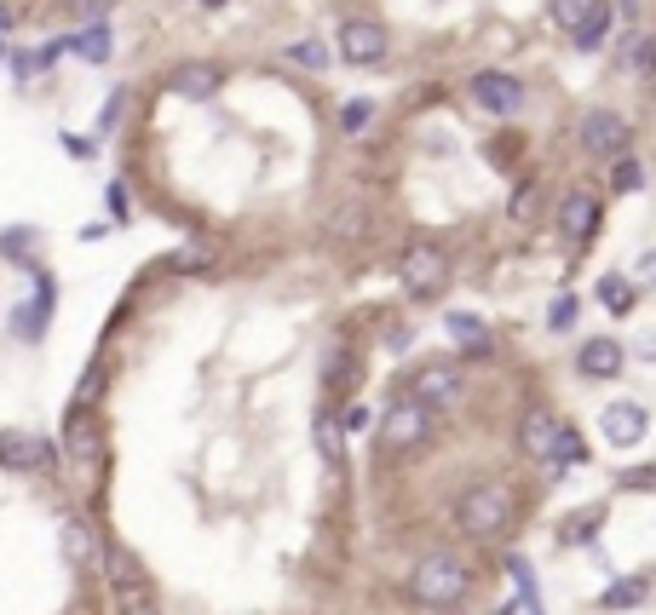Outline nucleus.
I'll return each mask as SVG.
<instances>
[{"label": "nucleus", "mask_w": 656, "mask_h": 615, "mask_svg": "<svg viewBox=\"0 0 656 615\" xmlns=\"http://www.w3.org/2000/svg\"><path fill=\"white\" fill-rule=\"evenodd\" d=\"M559 225H564V236L570 242H587L593 230H599V196L593 190H564V207H559Z\"/></svg>", "instance_id": "10"}, {"label": "nucleus", "mask_w": 656, "mask_h": 615, "mask_svg": "<svg viewBox=\"0 0 656 615\" xmlns=\"http://www.w3.org/2000/svg\"><path fill=\"white\" fill-rule=\"evenodd\" d=\"M645 593H651V581H645V575L610 581V587H605V610H639V604H645Z\"/></svg>", "instance_id": "17"}, {"label": "nucleus", "mask_w": 656, "mask_h": 615, "mask_svg": "<svg viewBox=\"0 0 656 615\" xmlns=\"http://www.w3.org/2000/svg\"><path fill=\"white\" fill-rule=\"evenodd\" d=\"M288 58H294L300 69H323L328 64V46L323 41H294V46H288Z\"/></svg>", "instance_id": "26"}, {"label": "nucleus", "mask_w": 656, "mask_h": 615, "mask_svg": "<svg viewBox=\"0 0 656 615\" xmlns=\"http://www.w3.org/2000/svg\"><path fill=\"white\" fill-rule=\"evenodd\" d=\"M513 489L507 483H478V489H467L461 501H455V529L467 535V541H495V535H507V524H513Z\"/></svg>", "instance_id": "1"}, {"label": "nucleus", "mask_w": 656, "mask_h": 615, "mask_svg": "<svg viewBox=\"0 0 656 615\" xmlns=\"http://www.w3.org/2000/svg\"><path fill=\"white\" fill-rule=\"evenodd\" d=\"M81 58H87V64H104V58H110V29H87V35H81Z\"/></svg>", "instance_id": "28"}, {"label": "nucleus", "mask_w": 656, "mask_h": 615, "mask_svg": "<svg viewBox=\"0 0 656 615\" xmlns=\"http://www.w3.org/2000/svg\"><path fill=\"white\" fill-rule=\"evenodd\" d=\"M467 587H472V570H467V558H455V552H426L421 564H415V598H421L426 610L461 604Z\"/></svg>", "instance_id": "2"}, {"label": "nucleus", "mask_w": 656, "mask_h": 615, "mask_svg": "<svg viewBox=\"0 0 656 615\" xmlns=\"http://www.w3.org/2000/svg\"><path fill=\"white\" fill-rule=\"evenodd\" d=\"M530 207H536V190H518L513 202H507V213H513V219H530Z\"/></svg>", "instance_id": "33"}, {"label": "nucleus", "mask_w": 656, "mask_h": 615, "mask_svg": "<svg viewBox=\"0 0 656 615\" xmlns=\"http://www.w3.org/2000/svg\"><path fill=\"white\" fill-rule=\"evenodd\" d=\"M398 276L409 294H438V288H449V253L438 242H415V248H403Z\"/></svg>", "instance_id": "3"}, {"label": "nucleus", "mask_w": 656, "mask_h": 615, "mask_svg": "<svg viewBox=\"0 0 656 615\" xmlns=\"http://www.w3.org/2000/svg\"><path fill=\"white\" fill-rule=\"evenodd\" d=\"M426 432H432V409H426L421 397H403V403H392V409H386V420H380V443H386V449H415Z\"/></svg>", "instance_id": "4"}, {"label": "nucleus", "mask_w": 656, "mask_h": 615, "mask_svg": "<svg viewBox=\"0 0 656 615\" xmlns=\"http://www.w3.org/2000/svg\"><path fill=\"white\" fill-rule=\"evenodd\" d=\"M58 535H64V552H70V564H98V547H93V535H87L81 524H64Z\"/></svg>", "instance_id": "20"}, {"label": "nucleus", "mask_w": 656, "mask_h": 615, "mask_svg": "<svg viewBox=\"0 0 656 615\" xmlns=\"http://www.w3.org/2000/svg\"><path fill=\"white\" fill-rule=\"evenodd\" d=\"M628 69H639V75L651 69V41H645V35H639V41L628 46Z\"/></svg>", "instance_id": "31"}, {"label": "nucleus", "mask_w": 656, "mask_h": 615, "mask_svg": "<svg viewBox=\"0 0 656 615\" xmlns=\"http://www.w3.org/2000/svg\"><path fill=\"white\" fill-rule=\"evenodd\" d=\"M0 253L6 259H29V230H0Z\"/></svg>", "instance_id": "29"}, {"label": "nucleus", "mask_w": 656, "mask_h": 615, "mask_svg": "<svg viewBox=\"0 0 656 615\" xmlns=\"http://www.w3.org/2000/svg\"><path fill=\"white\" fill-rule=\"evenodd\" d=\"M47 305H52V282H41L35 305H29L24 317H18V334H24V340H35V334H41V322H47Z\"/></svg>", "instance_id": "23"}, {"label": "nucleus", "mask_w": 656, "mask_h": 615, "mask_svg": "<svg viewBox=\"0 0 656 615\" xmlns=\"http://www.w3.org/2000/svg\"><path fill=\"white\" fill-rule=\"evenodd\" d=\"M582 455H587L582 432H576V426H559V432H553V449H547V460H553V466H582Z\"/></svg>", "instance_id": "19"}, {"label": "nucleus", "mask_w": 656, "mask_h": 615, "mask_svg": "<svg viewBox=\"0 0 656 615\" xmlns=\"http://www.w3.org/2000/svg\"><path fill=\"white\" fill-rule=\"evenodd\" d=\"M323 230H328V236H340V242H352V236H363V230H369V213H363L357 202H340L334 213H328Z\"/></svg>", "instance_id": "18"}, {"label": "nucleus", "mask_w": 656, "mask_h": 615, "mask_svg": "<svg viewBox=\"0 0 656 615\" xmlns=\"http://www.w3.org/2000/svg\"><path fill=\"white\" fill-rule=\"evenodd\" d=\"M593 12H599V0H553V18H559L570 35H576V29L593 18Z\"/></svg>", "instance_id": "21"}, {"label": "nucleus", "mask_w": 656, "mask_h": 615, "mask_svg": "<svg viewBox=\"0 0 656 615\" xmlns=\"http://www.w3.org/2000/svg\"><path fill=\"white\" fill-rule=\"evenodd\" d=\"M547 328H553V334H564V328H576V299H570V294H559L553 305H547Z\"/></svg>", "instance_id": "27"}, {"label": "nucleus", "mask_w": 656, "mask_h": 615, "mask_svg": "<svg viewBox=\"0 0 656 615\" xmlns=\"http://www.w3.org/2000/svg\"><path fill=\"white\" fill-rule=\"evenodd\" d=\"M415 397H421L426 409L455 403V397H461V374H455V363H426L421 374H415Z\"/></svg>", "instance_id": "11"}, {"label": "nucleus", "mask_w": 656, "mask_h": 615, "mask_svg": "<svg viewBox=\"0 0 656 615\" xmlns=\"http://www.w3.org/2000/svg\"><path fill=\"white\" fill-rule=\"evenodd\" d=\"M605 35H610V6L599 0V12H593V18H587L582 29H576V46H582V52H593V46L605 41Z\"/></svg>", "instance_id": "24"}, {"label": "nucleus", "mask_w": 656, "mask_h": 615, "mask_svg": "<svg viewBox=\"0 0 656 615\" xmlns=\"http://www.w3.org/2000/svg\"><path fill=\"white\" fill-rule=\"evenodd\" d=\"M599 432H605L610 449H639L645 437H651V414L639 409V403H610L599 414Z\"/></svg>", "instance_id": "6"}, {"label": "nucleus", "mask_w": 656, "mask_h": 615, "mask_svg": "<svg viewBox=\"0 0 656 615\" xmlns=\"http://www.w3.org/2000/svg\"><path fill=\"white\" fill-rule=\"evenodd\" d=\"M472 104L490 115H518L524 110V81L518 75H501V69H478L472 75Z\"/></svg>", "instance_id": "5"}, {"label": "nucleus", "mask_w": 656, "mask_h": 615, "mask_svg": "<svg viewBox=\"0 0 656 615\" xmlns=\"http://www.w3.org/2000/svg\"><path fill=\"white\" fill-rule=\"evenodd\" d=\"M576 368H582V380H610V374H622V345L599 334V340H587L576 351Z\"/></svg>", "instance_id": "12"}, {"label": "nucleus", "mask_w": 656, "mask_h": 615, "mask_svg": "<svg viewBox=\"0 0 656 615\" xmlns=\"http://www.w3.org/2000/svg\"><path fill=\"white\" fill-rule=\"evenodd\" d=\"M104 564H110V575H116V587H121V593H139V587H144L139 564H133L127 552H116V558H104Z\"/></svg>", "instance_id": "25"}, {"label": "nucleus", "mask_w": 656, "mask_h": 615, "mask_svg": "<svg viewBox=\"0 0 656 615\" xmlns=\"http://www.w3.org/2000/svg\"><path fill=\"white\" fill-rule=\"evenodd\" d=\"M64 443H70V460H75V466H93V460H98V426L87 420V414H75V420H70Z\"/></svg>", "instance_id": "14"}, {"label": "nucleus", "mask_w": 656, "mask_h": 615, "mask_svg": "<svg viewBox=\"0 0 656 615\" xmlns=\"http://www.w3.org/2000/svg\"><path fill=\"white\" fill-rule=\"evenodd\" d=\"M0 460H6V466L35 472V466H47V460H52V449L41 443V437H29V432H6V437H0Z\"/></svg>", "instance_id": "13"}, {"label": "nucleus", "mask_w": 656, "mask_h": 615, "mask_svg": "<svg viewBox=\"0 0 656 615\" xmlns=\"http://www.w3.org/2000/svg\"><path fill=\"white\" fill-rule=\"evenodd\" d=\"M202 6H225V0H202Z\"/></svg>", "instance_id": "35"}, {"label": "nucleus", "mask_w": 656, "mask_h": 615, "mask_svg": "<svg viewBox=\"0 0 656 615\" xmlns=\"http://www.w3.org/2000/svg\"><path fill=\"white\" fill-rule=\"evenodd\" d=\"M127 615H156V610H150V598L144 593H127Z\"/></svg>", "instance_id": "34"}, {"label": "nucleus", "mask_w": 656, "mask_h": 615, "mask_svg": "<svg viewBox=\"0 0 656 615\" xmlns=\"http://www.w3.org/2000/svg\"><path fill=\"white\" fill-rule=\"evenodd\" d=\"M340 58L357 69H375L380 58H386V29L369 18H352V23H340Z\"/></svg>", "instance_id": "7"}, {"label": "nucleus", "mask_w": 656, "mask_h": 615, "mask_svg": "<svg viewBox=\"0 0 656 615\" xmlns=\"http://www.w3.org/2000/svg\"><path fill=\"white\" fill-rule=\"evenodd\" d=\"M449 340L467 345V351H490V328H484V317H472V311H449Z\"/></svg>", "instance_id": "16"}, {"label": "nucleus", "mask_w": 656, "mask_h": 615, "mask_svg": "<svg viewBox=\"0 0 656 615\" xmlns=\"http://www.w3.org/2000/svg\"><path fill=\"white\" fill-rule=\"evenodd\" d=\"M553 432H559V420L553 414H524V455L530 460H547V449H553Z\"/></svg>", "instance_id": "15"}, {"label": "nucleus", "mask_w": 656, "mask_h": 615, "mask_svg": "<svg viewBox=\"0 0 656 615\" xmlns=\"http://www.w3.org/2000/svg\"><path fill=\"white\" fill-rule=\"evenodd\" d=\"M219 87H225V69L219 64H179L173 69V98H190V104H208V98H219Z\"/></svg>", "instance_id": "9"}, {"label": "nucleus", "mask_w": 656, "mask_h": 615, "mask_svg": "<svg viewBox=\"0 0 656 615\" xmlns=\"http://www.w3.org/2000/svg\"><path fill=\"white\" fill-rule=\"evenodd\" d=\"M582 150L587 156H622L628 150V121L616 110H587L582 115Z\"/></svg>", "instance_id": "8"}, {"label": "nucleus", "mask_w": 656, "mask_h": 615, "mask_svg": "<svg viewBox=\"0 0 656 615\" xmlns=\"http://www.w3.org/2000/svg\"><path fill=\"white\" fill-rule=\"evenodd\" d=\"M599 305L622 317V311L633 305V288H628V276H605V282H599Z\"/></svg>", "instance_id": "22"}, {"label": "nucleus", "mask_w": 656, "mask_h": 615, "mask_svg": "<svg viewBox=\"0 0 656 615\" xmlns=\"http://www.w3.org/2000/svg\"><path fill=\"white\" fill-rule=\"evenodd\" d=\"M616 184H622V190H639V184H645L639 161H622V167H616Z\"/></svg>", "instance_id": "32"}, {"label": "nucleus", "mask_w": 656, "mask_h": 615, "mask_svg": "<svg viewBox=\"0 0 656 615\" xmlns=\"http://www.w3.org/2000/svg\"><path fill=\"white\" fill-rule=\"evenodd\" d=\"M110 6H116V0H70V12H75L81 23H98L104 12H110Z\"/></svg>", "instance_id": "30"}]
</instances>
